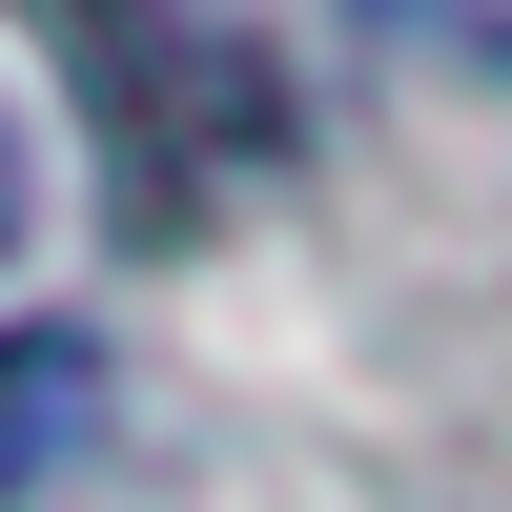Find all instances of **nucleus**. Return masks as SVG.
I'll use <instances>...</instances> for the list:
<instances>
[{
	"instance_id": "f257e3e1",
	"label": "nucleus",
	"mask_w": 512,
	"mask_h": 512,
	"mask_svg": "<svg viewBox=\"0 0 512 512\" xmlns=\"http://www.w3.org/2000/svg\"><path fill=\"white\" fill-rule=\"evenodd\" d=\"M62 390H82V349H0V451H41V431H62Z\"/></svg>"
},
{
	"instance_id": "f03ea898",
	"label": "nucleus",
	"mask_w": 512,
	"mask_h": 512,
	"mask_svg": "<svg viewBox=\"0 0 512 512\" xmlns=\"http://www.w3.org/2000/svg\"><path fill=\"white\" fill-rule=\"evenodd\" d=\"M41 226V144H21V103H0V246Z\"/></svg>"
},
{
	"instance_id": "7ed1b4c3",
	"label": "nucleus",
	"mask_w": 512,
	"mask_h": 512,
	"mask_svg": "<svg viewBox=\"0 0 512 512\" xmlns=\"http://www.w3.org/2000/svg\"><path fill=\"white\" fill-rule=\"evenodd\" d=\"M451 21H472V41H492V62H512V0H451Z\"/></svg>"
}]
</instances>
